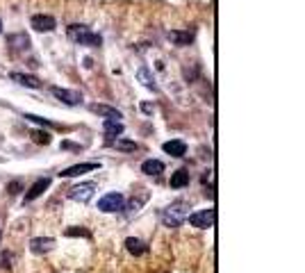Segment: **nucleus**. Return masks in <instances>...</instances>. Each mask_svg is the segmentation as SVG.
Here are the masks:
<instances>
[{"mask_svg": "<svg viewBox=\"0 0 305 273\" xmlns=\"http://www.w3.org/2000/svg\"><path fill=\"white\" fill-rule=\"evenodd\" d=\"M169 39H171L176 46H189V43L194 41V30H182V32L171 30V32H169Z\"/></svg>", "mask_w": 305, "mask_h": 273, "instance_id": "nucleus-14", "label": "nucleus"}, {"mask_svg": "<svg viewBox=\"0 0 305 273\" xmlns=\"http://www.w3.org/2000/svg\"><path fill=\"white\" fill-rule=\"evenodd\" d=\"M214 221H216V209H198V212L189 214V223H192L194 228H201V230L212 228Z\"/></svg>", "mask_w": 305, "mask_h": 273, "instance_id": "nucleus-4", "label": "nucleus"}, {"mask_svg": "<svg viewBox=\"0 0 305 273\" xmlns=\"http://www.w3.org/2000/svg\"><path fill=\"white\" fill-rule=\"evenodd\" d=\"M141 109H144V112H148V114L153 112V107H150V105H146V102H144V105H141Z\"/></svg>", "mask_w": 305, "mask_h": 273, "instance_id": "nucleus-26", "label": "nucleus"}, {"mask_svg": "<svg viewBox=\"0 0 305 273\" xmlns=\"http://www.w3.org/2000/svg\"><path fill=\"white\" fill-rule=\"evenodd\" d=\"M55 248V239H50V237H34L32 241H30V251L37 253V255H43V253H48Z\"/></svg>", "mask_w": 305, "mask_h": 273, "instance_id": "nucleus-9", "label": "nucleus"}, {"mask_svg": "<svg viewBox=\"0 0 305 273\" xmlns=\"http://www.w3.org/2000/svg\"><path fill=\"white\" fill-rule=\"evenodd\" d=\"M27 121H32V123H39V125H46V128H48V121H46V118H41V116H34V114H27Z\"/></svg>", "mask_w": 305, "mask_h": 273, "instance_id": "nucleus-22", "label": "nucleus"}, {"mask_svg": "<svg viewBox=\"0 0 305 273\" xmlns=\"http://www.w3.org/2000/svg\"><path fill=\"white\" fill-rule=\"evenodd\" d=\"M141 203H144V198H139V200H132V203L128 205V209H130V212H128V216H130V214H134V212H139Z\"/></svg>", "mask_w": 305, "mask_h": 273, "instance_id": "nucleus-23", "label": "nucleus"}, {"mask_svg": "<svg viewBox=\"0 0 305 273\" xmlns=\"http://www.w3.org/2000/svg\"><path fill=\"white\" fill-rule=\"evenodd\" d=\"M137 80H139L144 87H148V89H153V91L157 89V85H155V78L150 75V71L146 69V66H141V69L137 71Z\"/></svg>", "mask_w": 305, "mask_h": 273, "instance_id": "nucleus-17", "label": "nucleus"}, {"mask_svg": "<svg viewBox=\"0 0 305 273\" xmlns=\"http://www.w3.org/2000/svg\"><path fill=\"white\" fill-rule=\"evenodd\" d=\"M114 146H116L118 150H125V153H134V150L139 148V146L134 144V141H130V139H116Z\"/></svg>", "mask_w": 305, "mask_h": 273, "instance_id": "nucleus-20", "label": "nucleus"}, {"mask_svg": "<svg viewBox=\"0 0 305 273\" xmlns=\"http://www.w3.org/2000/svg\"><path fill=\"white\" fill-rule=\"evenodd\" d=\"M32 137H34V141H41V144H48V132H37V130H34V132H32Z\"/></svg>", "mask_w": 305, "mask_h": 273, "instance_id": "nucleus-24", "label": "nucleus"}, {"mask_svg": "<svg viewBox=\"0 0 305 273\" xmlns=\"http://www.w3.org/2000/svg\"><path fill=\"white\" fill-rule=\"evenodd\" d=\"M16 189L21 191V182H11V184H9V193H16Z\"/></svg>", "mask_w": 305, "mask_h": 273, "instance_id": "nucleus-25", "label": "nucleus"}, {"mask_svg": "<svg viewBox=\"0 0 305 273\" xmlns=\"http://www.w3.org/2000/svg\"><path fill=\"white\" fill-rule=\"evenodd\" d=\"M94 191H96V184H94V182H80V184H75L73 189H69V198L78 200V203H87V200L94 196Z\"/></svg>", "mask_w": 305, "mask_h": 273, "instance_id": "nucleus-5", "label": "nucleus"}, {"mask_svg": "<svg viewBox=\"0 0 305 273\" xmlns=\"http://www.w3.org/2000/svg\"><path fill=\"white\" fill-rule=\"evenodd\" d=\"M141 171H144L146 176H160V173H164V162H160V160H146L144 164H141Z\"/></svg>", "mask_w": 305, "mask_h": 273, "instance_id": "nucleus-15", "label": "nucleus"}, {"mask_svg": "<svg viewBox=\"0 0 305 273\" xmlns=\"http://www.w3.org/2000/svg\"><path fill=\"white\" fill-rule=\"evenodd\" d=\"M98 166H101L98 162H82V164H73V166H69V169H64V171L59 173V178H78V176H82V173L96 171Z\"/></svg>", "mask_w": 305, "mask_h": 273, "instance_id": "nucleus-6", "label": "nucleus"}, {"mask_svg": "<svg viewBox=\"0 0 305 273\" xmlns=\"http://www.w3.org/2000/svg\"><path fill=\"white\" fill-rule=\"evenodd\" d=\"M189 184V173L185 169H178L176 173H171V187L173 189H180V187H187Z\"/></svg>", "mask_w": 305, "mask_h": 273, "instance_id": "nucleus-16", "label": "nucleus"}, {"mask_svg": "<svg viewBox=\"0 0 305 273\" xmlns=\"http://www.w3.org/2000/svg\"><path fill=\"white\" fill-rule=\"evenodd\" d=\"M55 25H57V21L53 16H46V14H34L32 16V27L37 32H50V30H55Z\"/></svg>", "mask_w": 305, "mask_h": 273, "instance_id": "nucleus-8", "label": "nucleus"}, {"mask_svg": "<svg viewBox=\"0 0 305 273\" xmlns=\"http://www.w3.org/2000/svg\"><path fill=\"white\" fill-rule=\"evenodd\" d=\"M0 30H2V21H0Z\"/></svg>", "mask_w": 305, "mask_h": 273, "instance_id": "nucleus-27", "label": "nucleus"}, {"mask_svg": "<svg viewBox=\"0 0 305 273\" xmlns=\"http://www.w3.org/2000/svg\"><path fill=\"white\" fill-rule=\"evenodd\" d=\"M89 109L98 116H105V118H112V121H121V112L116 107H109V105H102V102H94L89 105Z\"/></svg>", "mask_w": 305, "mask_h": 273, "instance_id": "nucleus-10", "label": "nucleus"}, {"mask_svg": "<svg viewBox=\"0 0 305 273\" xmlns=\"http://www.w3.org/2000/svg\"><path fill=\"white\" fill-rule=\"evenodd\" d=\"M125 248H128V253H132V255H144L146 253V244L141 239H134V237H128V239H125Z\"/></svg>", "mask_w": 305, "mask_h": 273, "instance_id": "nucleus-18", "label": "nucleus"}, {"mask_svg": "<svg viewBox=\"0 0 305 273\" xmlns=\"http://www.w3.org/2000/svg\"><path fill=\"white\" fill-rule=\"evenodd\" d=\"M0 237H2V232H0Z\"/></svg>", "mask_w": 305, "mask_h": 273, "instance_id": "nucleus-28", "label": "nucleus"}, {"mask_svg": "<svg viewBox=\"0 0 305 273\" xmlns=\"http://www.w3.org/2000/svg\"><path fill=\"white\" fill-rule=\"evenodd\" d=\"M53 96L59 98L66 105H80L82 102V93L80 91H71V89H62V87H53Z\"/></svg>", "mask_w": 305, "mask_h": 273, "instance_id": "nucleus-7", "label": "nucleus"}, {"mask_svg": "<svg viewBox=\"0 0 305 273\" xmlns=\"http://www.w3.org/2000/svg\"><path fill=\"white\" fill-rule=\"evenodd\" d=\"M125 207V198L123 193L112 191V193H105L101 200H98V209L105 212V214H114V212H121Z\"/></svg>", "mask_w": 305, "mask_h": 273, "instance_id": "nucleus-3", "label": "nucleus"}, {"mask_svg": "<svg viewBox=\"0 0 305 273\" xmlns=\"http://www.w3.org/2000/svg\"><path fill=\"white\" fill-rule=\"evenodd\" d=\"M69 37L75 43H80V46H101V41H102L96 32H91V27L80 25V23H75V25L69 27Z\"/></svg>", "mask_w": 305, "mask_h": 273, "instance_id": "nucleus-1", "label": "nucleus"}, {"mask_svg": "<svg viewBox=\"0 0 305 273\" xmlns=\"http://www.w3.org/2000/svg\"><path fill=\"white\" fill-rule=\"evenodd\" d=\"M102 128H105V132H107L109 137H118V134L123 132V123H121V121H112V118H105Z\"/></svg>", "mask_w": 305, "mask_h": 273, "instance_id": "nucleus-19", "label": "nucleus"}, {"mask_svg": "<svg viewBox=\"0 0 305 273\" xmlns=\"http://www.w3.org/2000/svg\"><path fill=\"white\" fill-rule=\"evenodd\" d=\"M185 219H187V205L185 203H173L162 212V221H164V225H169V228L182 225Z\"/></svg>", "mask_w": 305, "mask_h": 273, "instance_id": "nucleus-2", "label": "nucleus"}, {"mask_svg": "<svg viewBox=\"0 0 305 273\" xmlns=\"http://www.w3.org/2000/svg\"><path fill=\"white\" fill-rule=\"evenodd\" d=\"M164 153L166 155H171V157H182L185 153H187V144L185 141H180V139H171V141H166L164 146Z\"/></svg>", "mask_w": 305, "mask_h": 273, "instance_id": "nucleus-13", "label": "nucleus"}, {"mask_svg": "<svg viewBox=\"0 0 305 273\" xmlns=\"http://www.w3.org/2000/svg\"><path fill=\"white\" fill-rule=\"evenodd\" d=\"M48 187H50V178H39L32 187H30V191L25 193V203H32L34 198H39Z\"/></svg>", "mask_w": 305, "mask_h": 273, "instance_id": "nucleus-11", "label": "nucleus"}, {"mask_svg": "<svg viewBox=\"0 0 305 273\" xmlns=\"http://www.w3.org/2000/svg\"><path fill=\"white\" fill-rule=\"evenodd\" d=\"M66 237H89V232L82 230V228H69V230H66Z\"/></svg>", "mask_w": 305, "mask_h": 273, "instance_id": "nucleus-21", "label": "nucleus"}, {"mask_svg": "<svg viewBox=\"0 0 305 273\" xmlns=\"http://www.w3.org/2000/svg\"><path fill=\"white\" fill-rule=\"evenodd\" d=\"M9 78L14 82H18V85H23V87H30V89H39V87H41L39 78H34V75H27V73H16V71H11Z\"/></svg>", "mask_w": 305, "mask_h": 273, "instance_id": "nucleus-12", "label": "nucleus"}]
</instances>
